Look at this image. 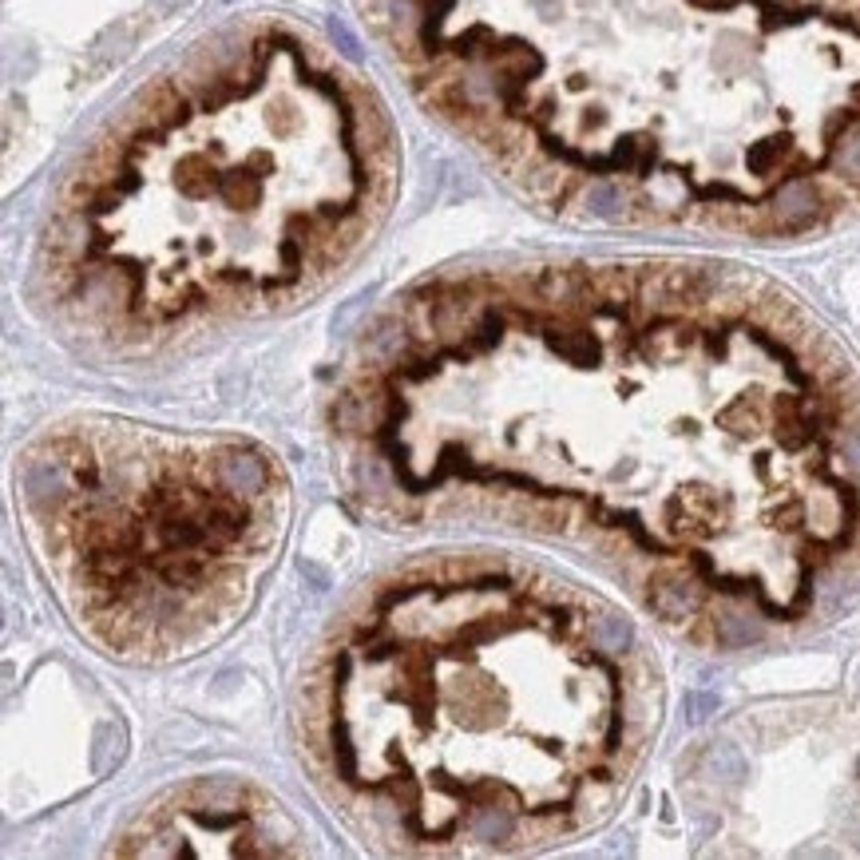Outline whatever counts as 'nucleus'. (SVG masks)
<instances>
[{"label":"nucleus","instance_id":"obj_1","mask_svg":"<svg viewBox=\"0 0 860 860\" xmlns=\"http://www.w3.org/2000/svg\"><path fill=\"white\" fill-rule=\"evenodd\" d=\"M333 441L369 516L576 552L698 650L789 643L860 599V365L734 262L417 282L350 357Z\"/></svg>","mask_w":860,"mask_h":860},{"label":"nucleus","instance_id":"obj_2","mask_svg":"<svg viewBox=\"0 0 860 860\" xmlns=\"http://www.w3.org/2000/svg\"><path fill=\"white\" fill-rule=\"evenodd\" d=\"M420 112L579 227L860 223V0H350Z\"/></svg>","mask_w":860,"mask_h":860},{"label":"nucleus","instance_id":"obj_3","mask_svg":"<svg viewBox=\"0 0 860 860\" xmlns=\"http://www.w3.org/2000/svg\"><path fill=\"white\" fill-rule=\"evenodd\" d=\"M662 703L643 631L607 595L508 552H429L329 619L298 742L369 849L511 857L611 821Z\"/></svg>","mask_w":860,"mask_h":860},{"label":"nucleus","instance_id":"obj_4","mask_svg":"<svg viewBox=\"0 0 860 860\" xmlns=\"http://www.w3.org/2000/svg\"><path fill=\"white\" fill-rule=\"evenodd\" d=\"M396 194L381 91L298 21L250 16L148 79L64 170L36 294L96 350H163L326 294Z\"/></svg>","mask_w":860,"mask_h":860},{"label":"nucleus","instance_id":"obj_5","mask_svg":"<svg viewBox=\"0 0 860 860\" xmlns=\"http://www.w3.org/2000/svg\"><path fill=\"white\" fill-rule=\"evenodd\" d=\"M16 516L79 634L155 667L250 611L290 528V480L238 432L84 413L24 444Z\"/></svg>","mask_w":860,"mask_h":860},{"label":"nucleus","instance_id":"obj_6","mask_svg":"<svg viewBox=\"0 0 860 860\" xmlns=\"http://www.w3.org/2000/svg\"><path fill=\"white\" fill-rule=\"evenodd\" d=\"M119 857H294L302 833L286 805L238 782H194L151 801L115 840Z\"/></svg>","mask_w":860,"mask_h":860}]
</instances>
